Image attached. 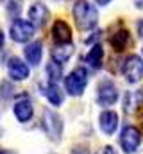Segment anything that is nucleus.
Returning a JSON list of instances; mask_svg holds the SVG:
<instances>
[{"mask_svg":"<svg viewBox=\"0 0 143 154\" xmlns=\"http://www.w3.org/2000/svg\"><path fill=\"white\" fill-rule=\"evenodd\" d=\"M72 16L79 31H93L99 23V11L90 0H77L72 7Z\"/></svg>","mask_w":143,"mask_h":154,"instance_id":"f257e3e1","label":"nucleus"},{"mask_svg":"<svg viewBox=\"0 0 143 154\" xmlns=\"http://www.w3.org/2000/svg\"><path fill=\"white\" fill-rule=\"evenodd\" d=\"M88 82H90V75H88V70L84 66H75L72 72H68L63 77L65 91L70 97H81L84 93Z\"/></svg>","mask_w":143,"mask_h":154,"instance_id":"f03ea898","label":"nucleus"},{"mask_svg":"<svg viewBox=\"0 0 143 154\" xmlns=\"http://www.w3.org/2000/svg\"><path fill=\"white\" fill-rule=\"evenodd\" d=\"M141 136L143 133L132 124H127L120 129L118 143L122 147L123 154H136L141 147Z\"/></svg>","mask_w":143,"mask_h":154,"instance_id":"7ed1b4c3","label":"nucleus"},{"mask_svg":"<svg viewBox=\"0 0 143 154\" xmlns=\"http://www.w3.org/2000/svg\"><path fill=\"white\" fill-rule=\"evenodd\" d=\"M41 127L45 131V134L52 140V142H61L63 138V129H65V120L59 113H56L54 109L47 108L43 111V120H41Z\"/></svg>","mask_w":143,"mask_h":154,"instance_id":"20e7f679","label":"nucleus"},{"mask_svg":"<svg viewBox=\"0 0 143 154\" xmlns=\"http://www.w3.org/2000/svg\"><path fill=\"white\" fill-rule=\"evenodd\" d=\"M118 99H120V91H118L116 84H114L111 79H102V81H99L95 100H97V104H99L100 108L107 109V108L114 106V104L118 102Z\"/></svg>","mask_w":143,"mask_h":154,"instance_id":"39448f33","label":"nucleus"},{"mask_svg":"<svg viewBox=\"0 0 143 154\" xmlns=\"http://www.w3.org/2000/svg\"><path fill=\"white\" fill-rule=\"evenodd\" d=\"M122 74L127 82L138 84L143 79V57L138 54H129L123 57L122 63Z\"/></svg>","mask_w":143,"mask_h":154,"instance_id":"423d86ee","label":"nucleus"},{"mask_svg":"<svg viewBox=\"0 0 143 154\" xmlns=\"http://www.w3.org/2000/svg\"><path fill=\"white\" fill-rule=\"evenodd\" d=\"M34 32H36V27L29 20H23V18H14L11 27H9V36L16 43H29V41H32Z\"/></svg>","mask_w":143,"mask_h":154,"instance_id":"0eeeda50","label":"nucleus"},{"mask_svg":"<svg viewBox=\"0 0 143 154\" xmlns=\"http://www.w3.org/2000/svg\"><path fill=\"white\" fill-rule=\"evenodd\" d=\"M13 113H14L16 120H18L20 124L31 122L32 116H34V104H32V99H31L27 93L20 95V97L14 100V104H13Z\"/></svg>","mask_w":143,"mask_h":154,"instance_id":"6e6552de","label":"nucleus"},{"mask_svg":"<svg viewBox=\"0 0 143 154\" xmlns=\"http://www.w3.org/2000/svg\"><path fill=\"white\" fill-rule=\"evenodd\" d=\"M7 75L11 81L22 82L31 77V66L18 56H11L7 59Z\"/></svg>","mask_w":143,"mask_h":154,"instance_id":"1a4fd4ad","label":"nucleus"},{"mask_svg":"<svg viewBox=\"0 0 143 154\" xmlns=\"http://www.w3.org/2000/svg\"><path fill=\"white\" fill-rule=\"evenodd\" d=\"M109 45L114 48V52H125V50L132 45V36H131L129 29H125V27H116V29L109 34Z\"/></svg>","mask_w":143,"mask_h":154,"instance_id":"9d476101","label":"nucleus"},{"mask_svg":"<svg viewBox=\"0 0 143 154\" xmlns=\"http://www.w3.org/2000/svg\"><path fill=\"white\" fill-rule=\"evenodd\" d=\"M118 125H120V116H118V113L114 109L107 108L99 115V127H100V131L106 136H113L116 133Z\"/></svg>","mask_w":143,"mask_h":154,"instance_id":"9b49d317","label":"nucleus"},{"mask_svg":"<svg viewBox=\"0 0 143 154\" xmlns=\"http://www.w3.org/2000/svg\"><path fill=\"white\" fill-rule=\"evenodd\" d=\"M50 38L54 41V45H66V43H72V38H73L72 27L65 22V20H56V22L52 23Z\"/></svg>","mask_w":143,"mask_h":154,"instance_id":"f8f14e48","label":"nucleus"},{"mask_svg":"<svg viewBox=\"0 0 143 154\" xmlns=\"http://www.w3.org/2000/svg\"><path fill=\"white\" fill-rule=\"evenodd\" d=\"M39 88H41V93L45 95V99L48 100V104L52 108L63 106V102H65V91H63V88L57 82H50L48 81L47 84H39Z\"/></svg>","mask_w":143,"mask_h":154,"instance_id":"ddd939ff","label":"nucleus"},{"mask_svg":"<svg viewBox=\"0 0 143 154\" xmlns=\"http://www.w3.org/2000/svg\"><path fill=\"white\" fill-rule=\"evenodd\" d=\"M48 18H50V11H48V7L43 2H34L29 7V22L34 25L36 29L45 27Z\"/></svg>","mask_w":143,"mask_h":154,"instance_id":"4468645a","label":"nucleus"},{"mask_svg":"<svg viewBox=\"0 0 143 154\" xmlns=\"http://www.w3.org/2000/svg\"><path fill=\"white\" fill-rule=\"evenodd\" d=\"M23 57H25V63L29 66H38L43 59V43L39 39H32V41L25 43Z\"/></svg>","mask_w":143,"mask_h":154,"instance_id":"2eb2a0df","label":"nucleus"},{"mask_svg":"<svg viewBox=\"0 0 143 154\" xmlns=\"http://www.w3.org/2000/svg\"><path fill=\"white\" fill-rule=\"evenodd\" d=\"M84 61H86V65H88L91 70L99 72V70L102 68V63H104V48H102V45H100V43L91 45V48H90V50L86 52V56H84Z\"/></svg>","mask_w":143,"mask_h":154,"instance_id":"dca6fc26","label":"nucleus"},{"mask_svg":"<svg viewBox=\"0 0 143 154\" xmlns=\"http://www.w3.org/2000/svg\"><path fill=\"white\" fill-rule=\"evenodd\" d=\"M73 54V45L66 43V45H54L52 48V61L59 63V65H65Z\"/></svg>","mask_w":143,"mask_h":154,"instance_id":"f3484780","label":"nucleus"},{"mask_svg":"<svg viewBox=\"0 0 143 154\" xmlns=\"http://www.w3.org/2000/svg\"><path fill=\"white\" fill-rule=\"evenodd\" d=\"M143 106V90H136V91H129L123 95V109L125 111H132Z\"/></svg>","mask_w":143,"mask_h":154,"instance_id":"a211bd4d","label":"nucleus"},{"mask_svg":"<svg viewBox=\"0 0 143 154\" xmlns=\"http://www.w3.org/2000/svg\"><path fill=\"white\" fill-rule=\"evenodd\" d=\"M45 72H47V77H48L50 82H57V84H59V81L65 77V74H63V65H59V63H56V61H52V59H50V63L47 65Z\"/></svg>","mask_w":143,"mask_h":154,"instance_id":"6ab92c4d","label":"nucleus"},{"mask_svg":"<svg viewBox=\"0 0 143 154\" xmlns=\"http://www.w3.org/2000/svg\"><path fill=\"white\" fill-rule=\"evenodd\" d=\"M5 5V13L9 18H20V13L23 9V0H4Z\"/></svg>","mask_w":143,"mask_h":154,"instance_id":"aec40b11","label":"nucleus"},{"mask_svg":"<svg viewBox=\"0 0 143 154\" xmlns=\"http://www.w3.org/2000/svg\"><path fill=\"white\" fill-rule=\"evenodd\" d=\"M13 91H14V88H13L7 81H4V82L0 84V99H4V100L11 99V97H13Z\"/></svg>","mask_w":143,"mask_h":154,"instance_id":"412c9836","label":"nucleus"},{"mask_svg":"<svg viewBox=\"0 0 143 154\" xmlns=\"http://www.w3.org/2000/svg\"><path fill=\"white\" fill-rule=\"evenodd\" d=\"M72 154H91V152H90L88 147L82 145V147H73V149H72Z\"/></svg>","mask_w":143,"mask_h":154,"instance_id":"4be33fe9","label":"nucleus"},{"mask_svg":"<svg viewBox=\"0 0 143 154\" xmlns=\"http://www.w3.org/2000/svg\"><path fill=\"white\" fill-rule=\"evenodd\" d=\"M136 32H138V36H140V38H143V18L136 22Z\"/></svg>","mask_w":143,"mask_h":154,"instance_id":"5701e85b","label":"nucleus"},{"mask_svg":"<svg viewBox=\"0 0 143 154\" xmlns=\"http://www.w3.org/2000/svg\"><path fill=\"white\" fill-rule=\"evenodd\" d=\"M102 154H118V152H116V149H114L113 145H106V147L102 149Z\"/></svg>","mask_w":143,"mask_h":154,"instance_id":"b1692460","label":"nucleus"},{"mask_svg":"<svg viewBox=\"0 0 143 154\" xmlns=\"http://www.w3.org/2000/svg\"><path fill=\"white\" fill-rule=\"evenodd\" d=\"M4 43H5V34H4V31L0 29V52H2V48H4Z\"/></svg>","mask_w":143,"mask_h":154,"instance_id":"393cba45","label":"nucleus"},{"mask_svg":"<svg viewBox=\"0 0 143 154\" xmlns=\"http://www.w3.org/2000/svg\"><path fill=\"white\" fill-rule=\"evenodd\" d=\"M109 2H113V0H95V4H97L99 7H106Z\"/></svg>","mask_w":143,"mask_h":154,"instance_id":"a878e982","label":"nucleus"},{"mask_svg":"<svg viewBox=\"0 0 143 154\" xmlns=\"http://www.w3.org/2000/svg\"><path fill=\"white\" fill-rule=\"evenodd\" d=\"M134 7H138V9H143V0H134Z\"/></svg>","mask_w":143,"mask_h":154,"instance_id":"bb28decb","label":"nucleus"},{"mask_svg":"<svg viewBox=\"0 0 143 154\" xmlns=\"http://www.w3.org/2000/svg\"><path fill=\"white\" fill-rule=\"evenodd\" d=\"M0 154H9L7 151H4V149H0Z\"/></svg>","mask_w":143,"mask_h":154,"instance_id":"cd10ccee","label":"nucleus"},{"mask_svg":"<svg viewBox=\"0 0 143 154\" xmlns=\"http://www.w3.org/2000/svg\"><path fill=\"white\" fill-rule=\"evenodd\" d=\"M0 133H2V131H0Z\"/></svg>","mask_w":143,"mask_h":154,"instance_id":"c85d7f7f","label":"nucleus"},{"mask_svg":"<svg viewBox=\"0 0 143 154\" xmlns=\"http://www.w3.org/2000/svg\"><path fill=\"white\" fill-rule=\"evenodd\" d=\"M141 50H143V48H141Z\"/></svg>","mask_w":143,"mask_h":154,"instance_id":"c756f323","label":"nucleus"}]
</instances>
